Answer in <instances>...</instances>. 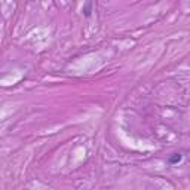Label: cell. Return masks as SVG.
<instances>
[{
  "label": "cell",
  "mask_w": 190,
  "mask_h": 190,
  "mask_svg": "<svg viewBox=\"0 0 190 190\" xmlns=\"http://www.w3.org/2000/svg\"><path fill=\"white\" fill-rule=\"evenodd\" d=\"M180 160H181V154H178V153H175L172 157H169V163H172V165L174 163H178Z\"/></svg>",
  "instance_id": "cell-1"
}]
</instances>
